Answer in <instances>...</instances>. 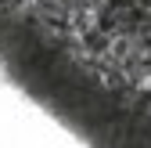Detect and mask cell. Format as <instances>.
<instances>
[{
    "label": "cell",
    "mask_w": 151,
    "mask_h": 148,
    "mask_svg": "<svg viewBox=\"0 0 151 148\" xmlns=\"http://www.w3.org/2000/svg\"><path fill=\"white\" fill-rule=\"evenodd\" d=\"M0 76L83 148H151V0H22Z\"/></svg>",
    "instance_id": "obj_1"
},
{
    "label": "cell",
    "mask_w": 151,
    "mask_h": 148,
    "mask_svg": "<svg viewBox=\"0 0 151 148\" xmlns=\"http://www.w3.org/2000/svg\"><path fill=\"white\" fill-rule=\"evenodd\" d=\"M18 7H22V0H0V54H4V44L11 36L14 18H18Z\"/></svg>",
    "instance_id": "obj_2"
}]
</instances>
